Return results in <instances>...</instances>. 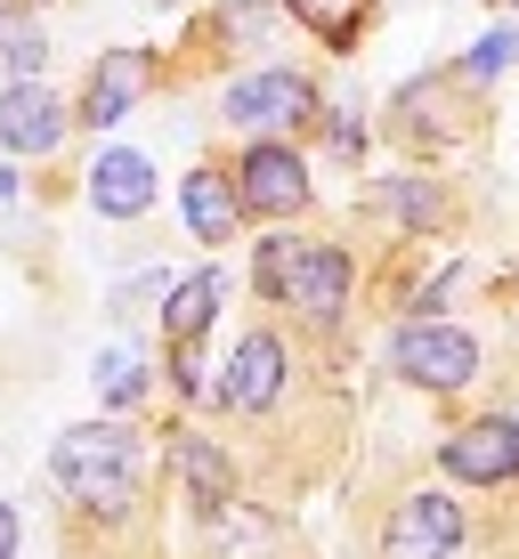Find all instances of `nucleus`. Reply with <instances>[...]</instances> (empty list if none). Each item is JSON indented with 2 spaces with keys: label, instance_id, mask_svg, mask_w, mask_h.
Masks as SVG:
<instances>
[{
  "label": "nucleus",
  "instance_id": "obj_1",
  "mask_svg": "<svg viewBox=\"0 0 519 559\" xmlns=\"http://www.w3.org/2000/svg\"><path fill=\"white\" fill-rule=\"evenodd\" d=\"M49 471H57V487H66L73 503H90L98 519H122L130 503H139L146 454H139V438H130L122 421H73V430L57 438Z\"/></svg>",
  "mask_w": 519,
  "mask_h": 559
},
{
  "label": "nucleus",
  "instance_id": "obj_2",
  "mask_svg": "<svg viewBox=\"0 0 519 559\" xmlns=\"http://www.w3.org/2000/svg\"><path fill=\"white\" fill-rule=\"evenodd\" d=\"M252 284L268 300L300 308V317L333 324L341 300H350V260L333 252V243H300V236H268L260 260H252Z\"/></svg>",
  "mask_w": 519,
  "mask_h": 559
},
{
  "label": "nucleus",
  "instance_id": "obj_3",
  "mask_svg": "<svg viewBox=\"0 0 519 559\" xmlns=\"http://www.w3.org/2000/svg\"><path fill=\"white\" fill-rule=\"evenodd\" d=\"M390 365L406 381H422V390H463L479 373V341L455 333V324H406V333L390 341Z\"/></svg>",
  "mask_w": 519,
  "mask_h": 559
},
{
  "label": "nucleus",
  "instance_id": "obj_4",
  "mask_svg": "<svg viewBox=\"0 0 519 559\" xmlns=\"http://www.w3.org/2000/svg\"><path fill=\"white\" fill-rule=\"evenodd\" d=\"M236 203L260 211V219H293V211L309 203V170H300V154L276 146V139H260L252 154H244V170H236Z\"/></svg>",
  "mask_w": 519,
  "mask_h": 559
},
{
  "label": "nucleus",
  "instance_id": "obj_5",
  "mask_svg": "<svg viewBox=\"0 0 519 559\" xmlns=\"http://www.w3.org/2000/svg\"><path fill=\"white\" fill-rule=\"evenodd\" d=\"M227 122L236 130H300L317 114V90L300 82V73H244L236 90H227Z\"/></svg>",
  "mask_w": 519,
  "mask_h": 559
},
{
  "label": "nucleus",
  "instance_id": "obj_6",
  "mask_svg": "<svg viewBox=\"0 0 519 559\" xmlns=\"http://www.w3.org/2000/svg\"><path fill=\"white\" fill-rule=\"evenodd\" d=\"M455 544H463V511L447 495H406L390 511V535H381L390 559H455Z\"/></svg>",
  "mask_w": 519,
  "mask_h": 559
},
{
  "label": "nucleus",
  "instance_id": "obj_7",
  "mask_svg": "<svg viewBox=\"0 0 519 559\" xmlns=\"http://www.w3.org/2000/svg\"><path fill=\"white\" fill-rule=\"evenodd\" d=\"M455 478H471V487H495V478H519V421H471V430H455L447 447H438Z\"/></svg>",
  "mask_w": 519,
  "mask_h": 559
},
{
  "label": "nucleus",
  "instance_id": "obj_8",
  "mask_svg": "<svg viewBox=\"0 0 519 559\" xmlns=\"http://www.w3.org/2000/svg\"><path fill=\"white\" fill-rule=\"evenodd\" d=\"M220 397H227L236 414H268V406H276V397H284V341H276V333H252V341H244L236 365H227V381H220Z\"/></svg>",
  "mask_w": 519,
  "mask_h": 559
},
{
  "label": "nucleus",
  "instance_id": "obj_9",
  "mask_svg": "<svg viewBox=\"0 0 519 559\" xmlns=\"http://www.w3.org/2000/svg\"><path fill=\"white\" fill-rule=\"evenodd\" d=\"M57 139H66V106H57L49 90H33V82H9V90H0V146L49 154Z\"/></svg>",
  "mask_w": 519,
  "mask_h": 559
},
{
  "label": "nucleus",
  "instance_id": "obj_10",
  "mask_svg": "<svg viewBox=\"0 0 519 559\" xmlns=\"http://www.w3.org/2000/svg\"><path fill=\"white\" fill-rule=\"evenodd\" d=\"M139 90H146V57L139 49H106L98 73H90V90H82V122L90 130H114L130 106H139Z\"/></svg>",
  "mask_w": 519,
  "mask_h": 559
},
{
  "label": "nucleus",
  "instance_id": "obj_11",
  "mask_svg": "<svg viewBox=\"0 0 519 559\" xmlns=\"http://www.w3.org/2000/svg\"><path fill=\"white\" fill-rule=\"evenodd\" d=\"M90 203H98L106 219H139V211L155 203V163L130 154V146L98 154V170H90Z\"/></svg>",
  "mask_w": 519,
  "mask_h": 559
},
{
  "label": "nucleus",
  "instance_id": "obj_12",
  "mask_svg": "<svg viewBox=\"0 0 519 559\" xmlns=\"http://www.w3.org/2000/svg\"><path fill=\"white\" fill-rule=\"evenodd\" d=\"M187 227H196L203 243H227V227H236V179H220V170H196V179H187Z\"/></svg>",
  "mask_w": 519,
  "mask_h": 559
},
{
  "label": "nucleus",
  "instance_id": "obj_13",
  "mask_svg": "<svg viewBox=\"0 0 519 559\" xmlns=\"http://www.w3.org/2000/svg\"><path fill=\"white\" fill-rule=\"evenodd\" d=\"M211 317H220V267H196L187 284H170V308H163L170 341H196Z\"/></svg>",
  "mask_w": 519,
  "mask_h": 559
},
{
  "label": "nucleus",
  "instance_id": "obj_14",
  "mask_svg": "<svg viewBox=\"0 0 519 559\" xmlns=\"http://www.w3.org/2000/svg\"><path fill=\"white\" fill-rule=\"evenodd\" d=\"M146 381H155V365H146L139 349H98V397L106 406H139Z\"/></svg>",
  "mask_w": 519,
  "mask_h": 559
},
{
  "label": "nucleus",
  "instance_id": "obj_15",
  "mask_svg": "<svg viewBox=\"0 0 519 559\" xmlns=\"http://www.w3.org/2000/svg\"><path fill=\"white\" fill-rule=\"evenodd\" d=\"M179 471H187V487H196V503L203 511H220L227 503V462L203 447V438H179Z\"/></svg>",
  "mask_w": 519,
  "mask_h": 559
},
{
  "label": "nucleus",
  "instance_id": "obj_16",
  "mask_svg": "<svg viewBox=\"0 0 519 559\" xmlns=\"http://www.w3.org/2000/svg\"><path fill=\"white\" fill-rule=\"evenodd\" d=\"M284 9H293L300 16V25H317L325 33V41H357V16H365V0H284Z\"/></svg>",
  "mask_w": 519,
  "mask_h": 559
},
{
  "label": "nucleus",
  "instance_id": "obj_17",
  "mask_svg": "<svg viewBox=\"0 0 519 559\" xmlns=\"http://www.w3.org/2000/svg\"><path fill=\"white\" fill-rule=\"evenodd\" d=\"M504 66H519V33H511V25H504V33H487V41L471 49V66H463V73H471V82H495Z\"/></svg>",
  "mask_w": 519,
  "mask_h": 559
},
{
  "label": "nucleus",
  "instance_id": "obj_18",
  "mask_svg": "<svg viewBox=\"0 0 519 559\" xmlns=\"http://www.w3.org/2000/svg\"><path fill=\"white\" fill-rule=\"evenodd\" d=\"M390 211H398V219H414V227H430L438 219V195L422 179H390Z\"/></svg>",
  "mask_w": 519,
  "mask_h": 559
},
{
  "label": "nucleus",
  "instance_id": "obj_19",
  "mask_svg": "<svg viewBox=\"0 0 519 559\" xmlns=\"http://www.w3.org/2000/svg\"><path fill=\"white\" fill-rule=\"evenodd\" d=\"M0 57H9V73H25V82H33V73H42V33H16Z\"/></svg>",
  "mask_w": 519,
  "mask_h": 559
},
{
  "label": "nucleus",
  "instance_id": "obj_20",
  "mask_svg": "<svg viewBox=\"0 0 519 559\" xmlns=\"http://www.w3.org/2000/svg\"><path fill=\"white\" fill-rule=\"evenodd\" d=\"M179 390H187V397H203V390H211V381H203V357H196V341H179Z\"/></svg>",
  "mask_w": 519,
  "mask_h": 559
},
{
  "label": "nucleus",
  "instance_id": "obj_21",
  "mask_svg": "<svg viewBox=\"0 0 519 559\" xmlns=\"http://www.w3.org/2000/svg\"><path fill=\"white\" fill-rule=\"evenodd\" d=\"M16 535H25L16 527V503H0V559H16Z\"/></svg>",
  "mask_w": 519,
  "mask_h": 559
}]
</instances>
